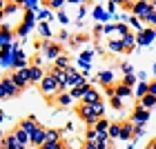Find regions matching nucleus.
I'll use <instances>...</instances> for the list:
<instances>
[{"instance_id":"1","label":"nucleus","mask_w":156,"mask_h":149,"mask_svg":"<svg viewBox=\"0 0 156 149\" xmlns=\"http://www.w3.org/2000/svg\"><path fill=\"white\" fill-rule=\"evenodd\" d=\"M38 89H40V94L45 96V98H56V96L60 94V82L56 80V78H54L51 74H47V76L40 80Z\"/></svg>"},{"instance_id":"2","label":"nucleus","mask_w":156,"mask_h":149,"mask_svg":"<svg viewBox=\"0 0 156 149\" xmlns=\"http://www.w3.org/2000/svg\"><path fill=\"white\" fill-rule=\"evenodd\" d=\"M132 11H134V18H138V20L145 23V18L150 16L152 11H156V9H154L152 2H147V0H136V2L132 5Z\"/></svg>"},{"instance_id":"3","label":"nucleus","mask_w":156,"mask_h":149,"mask_svg":"<svg viewBox=\"0 0 156 149\" xmlns=\"http://www.w3.org/2000/svg\"><path fill=\"white\" fill-rule=\"evenodd\" d=\"M80 85H87V80L76 71L74 67H67V80L65 85H62V89L60 91H65V89H74V87H80Z\"/></svg>"},{"instance_id":"4","label":"nucleus","mask_w":156,"mask_h":149,"mask_svg":"<svg viewBox=\"0 0 156 149\" xmlns=\"http://www.w3.org/2000/svg\"><path fill=\"white\" fill-rule=\"evenodd\" d=\"M11 80L16 82V87L18 89H25L27 85L31 82V71H29V67H23V69H16V71L11 74Z\"/></svg>"},{"instance_id":"5","label":"nucleus","mask_w":156,"mask_h":149,"mask_svg":"<svg viewBox=\"0 0 156 149\" xmlns=\"http://www.w3.org/2000/svg\"><path fill=\"white\" fill-rule=\"evenodd\" d=\"M78 116H80L89 127H94V125L98 123V118L94 116V111H91V105H85V102H83L80 107H78Z\"/></svg>"},{"instance_id":"6","label":"nucleus","mask_w":156,"mask_h":149,"mask_svg":"<svg viewBox=\"0 0 156 149\" xmlns=\"http://www.w3.org/2000/svg\"><path fill=\"white\" fill-rule=\"evenodd\" d=\"M154 38H156V29H140V31H138V36H136V45L147 47Z\"/></svg>"},{"instance_id":"7","label":"nucleus","mask_w":156,"mask_h":149,"mask_svg":"<svg viewBox=\"0 0 156 149\" xmlns=\"http://www.w3.org/2000/svg\"><path fill=\"white\" fill-rule=\"evenodd\" d=\"M147 118H150V111L143 109L140 105H138V107L134 109V113H132V123L136 125V127H143V125L147 123Z\"/></svg>"},{"instance_id":"8","label":"nucleus","mask_w":156,"mask_h":149,"mask_svg":"<svg viewBox=\"0 0 156 149\" xmlns=\"http://www.w3.org/2000/svg\"><path fill=\"white\" fill-rule=\"evenodd\" d=\"M47 143V129H42V127H38L36 131L31 133V145L36 147V149H40L42 145Z\"/></svg>"},{"instance_id":"9","label":"nucleus","mask_w":156,"mask_h":149,"mask_svg":"<svg viewBox=\"0 0 156 149\" xmlns=\"http://www.w3.org/2000/svg\"><path fill=\"white\" fill-rule=\"evenodd\" d=\"M42 49H45V54H47V58L49 60H56V58H58V56H62L60 54V47L58 45H54V42H42Z\"/></svg>"},{"instance_id":"10","label":"nucleus","mask_w":156,"mask_h":149,"mask_svg":"<svg viewBox=\"0 0 156 149\" xmlns=\"http://www.w3.org/2000/svg\"><path fill=\"white\" fill-rule=\"evenodd\" d=\"M20 129H23V131H27V133H29V136H31V133H34V131L38 129V123H36V118H34V116L25 118L23 123H20Z\"/></svg>"},{"instance_id":"11","label":"nucleus","mask_w":156,"mask_h":149,"mask_svg":"<svg viewBox=\"0 0 156 149\" xmlns=\"http://www.w3.org/2000/svg\"><path fill=\"white\" fill-rule=\"evenodd\" d=\"M98 100H101V94H98V91L96 89H87V91H85V96H83V102L85 105H94V102H98Z\"/></svg>"},{"instance_id":"12","label":"nucleus","mask_w":156,"mask_h":149,"mask_svg":"<svg viewBox=\"0 0 156 149\" xmlns=\"http://www.w3.org/2000/svg\"><path fill=\"white\" fill-rule=\"evenodd\" d=\"M13 136H16V140H18V145H20V147H25V145H29V143H31V136H29L27 131H23L20 127H18V129H13Z\"/></svg>"},{"instance_id":"13","label":"nucleus","mask_w":156,"mask_h":149,"mask_svg":"<svg viewBox=\"0 0 156 149\" xmlns=\"http://www.w3.org/2000/svg\"><path fill=\"white\" fill-rule=\"evenodd\" d=\"M49 74H51V76L56 78V80L60 82V89H62V85H65V80H67V69H60V67H51V71H49Z\"/></svg>"},{"instance_id":"14","label":"nucleus","mask_w":156,"mask_h":149,"mask_svg":"<svg viewBox=\"0 0 156 149\" xmlns=\"http://www.w3.org/2000/svg\"><path fill=\"white\" fill-rule=\"evenodd\" d=\"M18 147H20V145H18L16 136H13V131H11V133H7V136H5L2 147H0V149H18Z\"/></svg>"},{"instance_id":"15","label":"nucleus","mask_w":156,"mask_h":149,"mask_svg":"<svg viewBox=\"0 0 156 149\" xmlns=\"http://www.w3.org/2000/svg\"><path fill=\"white\" fill-rule=\"evenodd\" d=\"M0 82H2V87L7 89V94H9V96H16L18 91H20V89L16 87V82L11 80V76H9V78H2V80H0Z\"/></svg>"},{"instance_id":"16","label":"nucleus","mask_w":156,"mask_h":149,"mask_svg":"<svg viewBox=\"0 0 156 149\" xmlns=\"http://www.w3.org/2000/svg\"><path fill=\"white\" fill-rule=\"evenodd\" d=\"M89 89V82L87 85H80V87H74V89H69V96L74 98V100H83V96H85V91Z\"/></svg>"},{"instance_id":"17","label":"nucleus","mask_w":156,"mask_h":149,"mask_svg":"<svg viewBox=\"0 0 156 149\" xmlns=\"http://www.w3.org/2000/svg\"><path fill=\"white\" fill-rule=\"evenodd\" d=\"M132 133H134V123H132V120H127V123H120V138L127 140Z\"/></svg>"},{"instance_id":"18","label":"nucleus","mask_w":156,"mask_h":149,"mask_svg":"<svg viewBox=\"0 0 156 149\" xmlns=\"http://www.w3.org/2000/svg\"><path fill=\"white\" fill-rule=\"evenodd\" d=\"M29 71H31V82L40 85V80H42V78H45V74H42L40 65H31V67H29Z\"/></svg>"},{"instance_id":"19","label":"nucleus","mask_w":156,"mask_h":149,"mask_svg":"<svg viewBox=\"0 0 156 149\" xmlns=\"http://www.w3.org/2000/svg\"><path fill=\"white\" fill-rule=\"evenodd\" d=\"M31 20H34V16H31V13H27L25 23H23V25L18 27V36H20V38H23V36H27V31L31 29Z\"/></svg>"},{"instance_id":"20","label":"nucleus","mask_w":156,"mask_h":149,"mask_svg":"<svg viewBox=\"0 0 156 149\" xmlns=\"http://www.w3.org/2000/svg\"><path fill=\"white\" fill-rule=\"evenodd\" d=\"M140 107H143V109H147V111H150V107H154V105H156V96L154 94H147V96H143V98H140Z\"/></svg>"},{"instance_id":"21","label":"nucleus","mask_w":156,"mask_h":149,"mask_svg":"<svg viewBox=\"0 0 156 149\" xmlns=\"http://www.w3.org/2000/svg\"><path fill=\"white\" fill-rule=\"evenodd\" d=\"M72 100H74V98L69 96L67 91H60V94L56 96V102H58L60 107H69V105H72Z\"/></svg>"},{"instance_id":"22","label":"nucleus","mask_w":156,"mask_h":149,"mask_svg":"<svg viewBox=\"0 0 156 149\" xmlns=\"http://www.w3.org/2000/svg\"><path fill=\"white\" fill-rule=\"evenodd\" d=\"M129 94H132V87H129V85H125V82L116 85V96H118V98H125V96H129Z\"/></svg>"},{"instance_id":"23","label":"nucleus","mask_w":156,"mask_h":149,"mask_svg":"<svg viewBox=\"0 0 156 149\" xmlns=\"http://www.w3.org/2000/svg\"><path fill=\"white\" fill-rule=\"evenodd\" d=\"M134 42H136V38H134L132 33H127V36L123 38V47H125V51H127V54H129L132 49H134Z\"/></svg>"},{"instance_id":"24","label":"nucleus","mask_w":156,"mask_h":149,"mask_svg":"<svg viewBox=\"0 0 156 149\" xmlns=\"http://www.w3.org/2000/svg\"><path fill=\"white\" fill-rule=\"evenodd\" d=\"M47 143H60V131L58 129H47Z\"/></svg>"},{"instance_id":"25","label":"nucleus","mask_w":156,"mask_h":149,"mask_svg":"<svg viewBox=\"0 0 156 149\" xmlns=\"http://www.w3.org/2000/svg\"><path fill=\"white\" fill-rule=\"evenodd\" d=\"M109 51H114V54H120V51H125V47H123V40H109Z\"/></svg>"},{"instance_id":"26","label":"nucleus","mask_w":156,"mask_h":149,"mask_svg":"<svg viewBox=\"0 0 156 149\" xmlns=\"http://www.w3.org/2000/svg\"><path fill=\"white\" fill-rule=\"evenodd\" d=\"M94 129H96V131H101V133H103V131H107V129H109L107 118H98V123L94 125Z\"/></svg>"},{"instance_id":"27","label":"nucleus","mask_w":156,"mask_h":149,"mask_svg":"<svg viewBox=\"0 0 156 149\" xmlns=\"http://www.w3.org/2000/svg\"><path fill=\"white\" fill-rule=\"evenodd\" d=\"M107 133H109V138H120V123H114V125H109Z\"/></svg>"},{"instance_id":"28","label":"nucleus","mask_w":156,"mask_h":149,"mask_svg":"<svg viewBox=\"0 0 156 149\" xmlns=\"http://www.w3.org/2000/svg\"><path fill=\"white\" fill-rule=\"evenodd\" d=\"M98 80H101L103 85H109L112 80H114V74L112 71H103V74H98Z\"/></svg>"},{"instance_id":"29","label":"nucleus","mask_w":156,"mask_h":149,"mask_svg":"<svg viewBox=\"0 0 156 149\" xmlns=\"http://www.w3.org/2000/svg\"><path fill=\"white\" fill-rule=\"evenodd\" d=\"M85 136H87V143H98V131L94 129V127H89Z\"/></svg>"},{"instance_id":"30","label":"nucleus","mask_w":156,"mask_h":149,"mask_svg":"<svg viewBox=\"0 0 156 149\" xmlns=\"http://www.w3.org/2000/svg\"><path fill=\"white\" fill-rule=\"evenodd\" d=\"M54 62H56L54 67H60V69H67V67H69V60H67V56H58V58H56Z\"/></svg>"},{"instance_id":"31","label":"nucleus","mask_w":156,"mask_h":149,"mask_svg":"<svg viewBox=\"0 0 156 149\" xmlns=\"http://www.w3.org/2000/svg\"><path fill=\"white\" fill-rule=\"evenodd\" d=\"M136 94H138V98L147 96V94H150V85H147V82H140V85H138V89H136Z\"/></svg>"},{"instance_id":"32","label":"nucleus","mask_w":156,"mask_h":149,"mask_svg":"<svg viewBox=\"0 0 156 149\" xmlns=\"http://www.w3.org/2000/svg\"><path fill=\"white\" fill-rule=\"evenodd\" d=\"M40 36H45V38L51 36V29H49V25H47V23H42V25H40Z\"/></svg>"},{"instance_id":"33","label":"nucleus","mask_w":156,"mask_h":149,"mask_svg":"<svg viewBox=\"0 0 156 149\" xmlns=\"http://www.w3.org/2000/svg\"><path fill=\"white\" fill-rule=\"evenodd\" d=\"M112 107H114V109H120V107H123V98L114 96V98H112Z\"/></svg>"},{"instance_id":"34","label":"nucleus","mask_w":156,"mask_h":149,"mask_svg":"<svg viewBox=\"0 0 156 149\" xmlns=\"http://www.w3.org/2000/svg\"><path fill=\"white\" fill-rule=\"evenodd\" d=\"M16 11H18V5L16 2H11V5L5 7V13H16Z\"/></svg>"},{"instance_id":"35","label":"nucleus","mask_w":156,"mask_h":149,"mask_svg":"<svg viewBox=\"0 0 156 149\" xmlns=\"http://www.w3.org/2000/svg\"><path fill=\"white\" fill-rule=\"evenodd\" d=\"M62 2H65V0H47V5H49V7H54V9L62 7Z\"/></svg>"},{"instance_id":"36","label":"nucleus","mask_w":156,"mask_h":149,"mask_svg":"<svg viewBox=\"0 0 156 149\" xmlns=\"http://www.w3.org/2000/svg\"><path fill=\"white\" fill-rule=\"evenodd\" d=\"M2 98H9V94H7V89L2 87V82H0V100H2Z\"/></svg>"},{"instance_id":"37","label":"nucleus","mask_w":156,"mask_h":149,"mask_svg":"<svg viewBox=\"0 0 156 149\" xmlns=\"http://www.w3.org/2000/svg\"><path fill=\"white\" fill-rule=\"evenodd\" d=\"M129 23L136 27V29H140V20H138V18H129Z\"/></svg>"},{"instance_id":"38","label":"nucleus","mask_w":156,"mask_h":149,"mask_svg":"<svg viewBox=\"0 0 156 149\" xmlns=\"http://www.w3.org/2000/svg\"><path fill=\"white\" fill-rule=\"evenodd\" d=\"M123 82H125V85H129V87H132V85H134V78H132V76H127Z\"/></svg>"},{"instance_id":"39","label":"nucleus","mask_w":156,"mask_h":149,"mask_svg":"<svg viewBox=\"0 0 156 149\" xmlns=\"http://www.w3.org/2000/svg\"><path fill=\"white\" fill-rule=\"evenodd\" d=\"M150 94L156 96V82H150Z\"/></svg>"},{"instance_id":"40","label":"nucleus","mask_w":156,"mask_h":149,"mask_svg":"<svg viewBox=\"0 0 156 149\" xmlns=\"http://www.w3.org/2000/svg\"><path fill=\"white\" fill-rule=\"evenodd\" d=\"M147 149H156V140H152V143L147 145Z\"/></svg>"},{"instance_id":"41","label":"nucleus","mask_w":156,"mask_h":149,"mask_svg":"<svg viewBox=\"0 0 156 149\" xmlns=\"http://www.w3.org/2000/svg\"><path fill=\"white\" fill-rule=\"evenodd\" d=\"M5 7H7V2H5V0H0V11H5Z\"/></svg>"},{"instance_id":"42","label":"nucleus","mask_w":156,"mask_h":149,"mask_svg":"<svg viewBox=\"0 0 156 149\" xmlns=\"http://www.w3.org/2000/svg\"><path fill=\"white\" fill-rule=\"evenodd\" d=\"M72 5H78V2H85V0H69Z\"/></svg>"},{"instance_id":"43","label":"nucleus","mask_w":156,"mask_h":149,"mask_svg":"<svg viewBox=\"0 0 156 149\" xmlns=\"http://www.w3.org/2000/svg\"><path fill=\"white\" fill-rule=\"evenodd\" d=\"M2 140H5V136H2V131H0V147H2Z\"/></svg>"},{"instance_id":"44","label":"nucleus","mask_w":156,"mask_h":149,"mask_svg":"<svg viewBox=\"0 0 156 149\" xmlns=\"http://www.w3.org/2000/svg\"><path fill=\"white\" fill-rule=\"evenodd\" d=\"M13 2H16V5H18V2H20V5H23V2H27V0H13Z\"/></svg>"},{"instance_id":"45","label":"nucleus","mask_w":156,"mask_h":149,"mask_svg":"<svg viewBox=\"0 0 156 149\" xmlns=\"http://www.w3.org/2000/svg\"><path fill=\"white\" fill-rule=\"evenodd\" d=\"M2 13H5V11H0V20H2Z\"/></svg>"},{"instance_id":"46","label":"nucleus","mask_w":156,"mask_h":149,"mask_svg":"<svg viewBox=\"0 0 156 149\" xmlns=\"http://www.w3.org/2000/svg\"><path fill=\"white\" fill-rule=\"evenodd\" d=\"M105 149H114V147H105Z\"/></svg>"}]
</instances>
